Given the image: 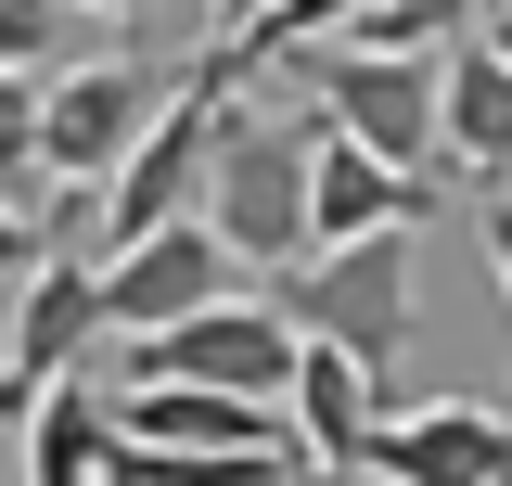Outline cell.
<instances>
[{
	"label": "cell",
	"mask_w": 512,
	"mask_h": 486,
	"mask_svg": "<svg viewBox=\"0 0 512 486\" xmlns=\"http://www.w3.org/2000/svg\"><path fill=\"white\" fill-rule=\"evenodd\" d=\"M308 141L320 103H244L231 90V128H218V167H205V231L231 243L244 269H295L308 256Z\"/></svg>",
	"instance_id": "6da1fadb"
},
{
	"label": "cell",
	"mask_w": 512,
	"mask_h": 486,
	"mask_svg": "<svg viewBox=\"0 0 512 486\" xmlns=\"http://www.w3.org/2000/svg\"><path fill=\"white\" fill-rule=\"evenodd\" d=\"M282 77H295L346 141H372L384 167H410V180L448 167V141H436V52H397V39H308V52H282Z\"/></svg>",
	"instance_id": "7a4b0ae2"
},
{
	"label": "cell",
	"mask_w": 512,
	"mask_h": 486,
	"mask_svg": "<svg viewBox=\"0 0 512 486\" xmlns=\"http://www.w3.org/2000/svg\"><path fill=\"white\" fill-rule=\"evenodd\" d=\"M282 307H295V333H333V346H359V359L397 384L410 333H423V256H410V218L295 256V269H282Z\"/></svg>",
	"instance_id": "3957f363"
},
{
	"label": "cell",
	"mask_w": 512,
	"mask_h": 486,
	"mask_svg": "<svg viewBox=\"0 0 512 486\" xmlns=\"http://www.w3.org/2000/svg\"><path fill=\"white\" fill-rule=\"evenodd\" d=\"M308 359L295 307H256V295H218L167 320V333H116V384H231V397H282Z\"/></svg>",
	"instance_id": "277c9868"
},
{
	"label": "cell",
	"mask_w": 512,
	"mask_h": 486,
	"mask_svg": "<svg viewBox=\"0 0 512 486\" xmlns=\"http://www.w3.org/2000/svg\"><path fill=\"white\" fill-rule=\"evenodd\" d=\"M167 90H180V77H167V64H141V52L64 64L52 90H39V180H77V192H103V180H116V154L141 141V116H154Z\"/></svg>",
	"instance_id": "5b68a950"
},
{
	"label": "cell",
	"mask_w": 512,
	"mask_h": 486,
	"mask_svg": "<svg viewBox=\"0 0 512 486\" xmlns=\"http://www.w3.org/2000/svg\"><path fill=\"white\" fill-rule=\"evenodd\" d=\"M218 295H244V256L205 231V205L103 243V333H167V320H192V307H218Z\"/></svg>",
	"instance_id": "8992f818"
},
{
	"label": "cell",
	"mask_w": 512,
	"mask_h": 486,
	"mask_svg": "<svg viewBox=\"0 0 512 486\" xmlns=\"http://www.w3.org/2000/svg\"><path fill=\"white\" fill-rule=\"evenodd\" d=\"M103 359V256H77V243H52L26 282H13V359H0V410L26 423V397L39 384H64V371Z\"/></svg>",
	"instance_id": "52a82bcc"
},
{
	"label": "cell",
	"mask_w": 512,
	"mask_h": 486,
	"mask_svg": "<svg viewBox=\"0 0 512 486\" xmlns=\"http://www.w3.org/2000/svg\"><path fill=\"white\" fill-rule=\"evenodd\" d=\"M359 486H512V423L487 397H423V410H384Z\"/></svg>",
	"instance_id": "ba28073f"
},
{
	"label": "cell",
	"mask_w": 512,
	"mask_h": 486,
	"mask_svg": "<svg viewBox=\"0 0 512 486\" xmlns=\"http://www.w3.org/2000/svg\"><path fill=\"white\" fill-rule=\"evenodd\" d=\"M423 231L436 218V180H410V167H384L372 141H346V128L320 116V141H308V256L320 243H359V231Z\"/></svg>",
	"instance_id": "9c48e42d"
},
{
	"label": "cell",
	"mask_w": 512,
	"mask_h": 486,
	"mask_svg": "<svg viewBox=\"0 0 512 486\" xmlns=\"http://www.w3.org/2000/svg\"><path fill=\"white\" fill-rule=\"evenodd\" d=\"M282 423H295V448H308L320 474H346V486H359V461H372V423H384V371L359 359V346L308 333V359H295V384H282Z\"/></svg>",
	"instance_id": "30bf717a"
},
{
	"label": "cell",
	"mask_w": 512,
	"mask_h": 486,
	"mask_svg": "<svg viewBox=\"0 0 512 486\" xmlns=\"http://www.w3.org/2000/svg\"><path fill=\"white\" fill-rule=\"evenodd\" d=\"M436 141H448V167L512 180V64L487 52V26H461L436 52Z\"/></svg>",
	"instance_id": "8fae6325"
},
{
	"label": "cell",
	"mask_w": 512,
	"mask_h": 486,
	"mask_svg": "<svg viewBox=\"0 0 512 486\" xmlns=\"http://www.w3.org/2000/svg\"><path fill=\"white\" fill-rule=\"evenodd\" d=\"M26 486H116V397H103V359L26 397Z\"/></svg>",
	"instance_id": "7c38bea8"
},
{
	"label": "cell",
	"mask_w": 512,
	"mask_h": 486,
	"mask_svg": "<svg viewBox=\"0 0 512 486\" xmlns=\"http://www.w3.org/2000/svg\"><path fill=\"white\" fill-rule=\"evenodd\" d=\"M474 13H487V0H372V13H359L346 39H397V52H448V39H461Z\"/></svg>",
	"instance_id": "4fadbf2b"
},
{
	"label": "cell",
	"mask_w": 512,
	"mask_h": 486,
	"mask_svg": "<svg viewBox=\"0 0 512 486\" xmlns=\"http://www.w3.org/2000/svg\"><path fill=\"white\" fill-rule=\"evenodd\" d=\"M39 90H52L39 64H0V192L39 180Z\"/></svg>",
	"instance_id": "5bb4252c"
},
{
	"label": "cell",
	"mask_w": 512,
	"mask_h": 486,
	"mask_svg": "<svg viewBox=\"0 0 512 486\" xmlns=\"http://www.w3.org/2000/svg\"><path fill=\"white\" fill-rule=\"evenodd\" d=\"M77 26H90L77 0H0V64H52Z\"/></svg>",
	"instance_id": "9a60e30c"
},
{
	"label": "cell",
	"mask_w": 512,
	"mask_h": 486,
	"mask_svg": "<svg viewBox=\"0 0 512 486\" xmlns=\"http://www.w3.org/2000/svg\"><path fill=\"white\" fill-rule=\"evenodd\" d=\"M39 256H52V231H39V218H26V205L0 192V295H13V282H26Z\"/></svg>",
	"instance_id": "2e32d148"
},
{
	"label": "cell",
	"mask_w": 512,
	"mask_h": 486,
	"mask_svg": "<svg viewBox=\"0 0 512 486\" xmlns=\"http://www.w3.org/2000/svg\"><path fill=\"white\" fill-rule=\"evenodd\" d=\"M474 231H487V282H500V295H512V192H500V205H487V218H474Z\"/></svg>",
	"instance_id": "e0dca14e"
},
{
	"label": "cell",
	"mask_w": 512,
	"mask_h": 486,
	"mask_svg": "<svg viewBox=\"0 0 512 486\" xmlns=\"http://www.w3.org/2000/svg\"><path fill=\"white\" fill-rule=\"evenodd\" d=\"M26 474V423H13V410H0V486Z\"/></svg>",
	"instance_id": "ac0fdd59"
},
{
	"label": "cell",
	"mask_w": 512,
	"mask_h": 486,
	"mask_svg": "<svg viewBox=\"0 0 512 486\" xmlns=\"http://www.w3.org/2000/svg\"><path fill=\"white\" fill-rule=\"evenodd\" d=\"M474 26H487V52L512 64V0H487V13H474Z\"/></svg>",
	"instance_id": "d6986e66"
},
{
	"label": "cell",
	"mask_w": 512,
	"mask_h": 486,
	"mask_svg": "<svg viewBox=\"0 0 512 486\" xmlns=\"http://www.w3.org/2000/svg\"><path fill=\"white\" fill-rule=\"evenodd\" d=\"M244 13H269V0H218V26H244Z\"/></svg>",
	"instance_id": "ffe728a7"
},
{
	"label": "cell",
	"mask_w": 512,
	"mask_h": 486,
	"mask_svg": "<svg viewBox=\"0 0 512 486\" xmlns=\"http://www.w3.org/2000/svg\"><path fill=\"white\" fill-rule=\"evenodd\" d=\"M77 13H141V0H77Z\"/></svg>",
	"instance_id": "44dd1931"
},
{
	"label": "cell",
	"mask_w": 512,
	"mask_h": 486,
	"mask_svg": "<svg viewBox=\"0 0 512 486\" xmlns=\"http://www.w3.org/2000/svg\"><path fill=\"white\" fill-rule=\"evenodd\" d=\"M500 192H512V180H500Z\"/></svg>",
	"instance_id": "7402d4cb"
}]
</instances>
